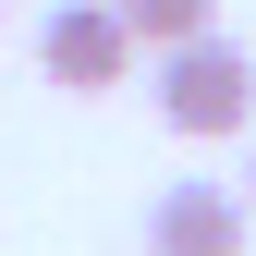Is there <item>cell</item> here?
Segmentation results:
<instances>
[{
  "instance_id": "cell-2",
  "label": "cell",
  "mask_w": 256,
  "mask_h": 256,
  "mask_svg": "<svg viewBox=\"0 0 256 256\" xmlns=\"http://www.w3.org/2000/svg\"><path fill=\"white\" fill-rule=\"evenodd\" d=\"M134 61H146V37L122 24V0H49V24H37V74H49V86L110 98Z\"/></svg>"
},
{
  "instance_id": "cell-3",
  "label": "cell",
  "mask_w": 256,
  "mask_h": 256,
  "mask_svg": "<svg viewBox=\"0 0 256 256\" xmlns=\"http://www.w3.org/2000/svg\"><path fill=\"white\" fill-rule=\"evenodd\" d=\"M146 256H244V196L232 183H158Z\"/></svg>"
},
{
  "instance_id": "cell-1",
  "label": "cell",
  "mask_w": 256,
  "mask_h": 256,
  "mask_svg": "<svg viewBox=\"0 0 256 256\" xmlns=\"http://www.w3.org/2000/svg\"><path fill=\"white\" fill-rule=\"evenodd\" d=\"M158 122H171V134H244L256 122V49L244 37H183V49H158Z\"/></svg>"
},
{
  "instance_id": "cell-4",
  "label": "cell",
  "mask_w": 256,
  "mask_h": 256,
  "mask_svg": "<svg viewBox=\"0 0 256 256\" xmlns=\"http://www.w3.org/2000/svg\"><path fill=\"white\" fill-rule=\"evenodd\" d=\"M122 24H134V37H146V61H158V49L208 37V24H220V0H122Z\"/></svg>"
},
{
  "instance_id": "cell-5",
  "label": "cell",
  "mask_w": 256,
  "mask_h": 256,
  "mask_svg": "<svg viewBox=\"0 0 256 256\" xmlns=\"http://www.w3.org/2000/svg\"><path fill=\"white\" fill-rule=\"evenodd\" d=\"M244 196H256V171H244Z\"/></svg>"
}]
</instances>
